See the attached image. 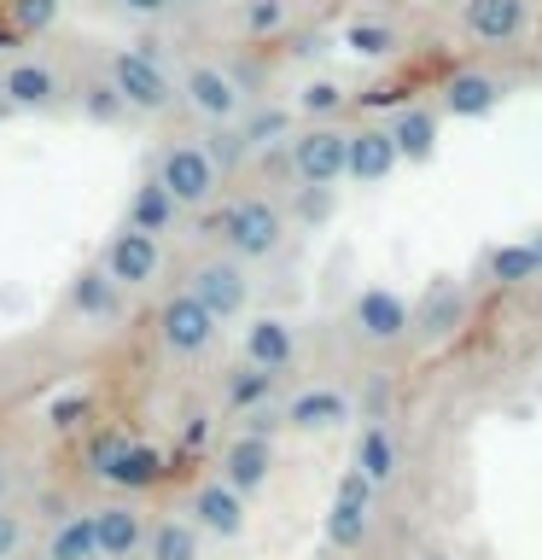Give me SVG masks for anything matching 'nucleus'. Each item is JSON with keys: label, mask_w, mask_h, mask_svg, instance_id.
<instances>
[{"label": "nucleus", "mask_w": 542, "mask_h": 560, "mask_svg": "<svg viewBox=\"0 0 542 560\" xmlns=\"http://www.w3.org/2000/svg\"><path fill=\"white\" fill-rule=\"evenodd\" d=\"M105 82L122 94L129 117H164L169 105L181 100V82H175L169 65H164V42H152V35L105 52Z\"/></svg>", "instance_id": "obj_1"}, {"label": "nucleus", "mask_w": 542, "mask_h": 560, "mask_svg": "<svg viewBox=\"0 0 542 560\" xmlns=\"http://www.w3.org/2000/svg\"><path fill=\"white\" fill-rule=\"evenodd\" d=\"M204 228H210V240H222V252L239 257V262L274 257L280 245H286V234H292L286 210H280L269 192H239V199H227Z\"/></svg>", "instance_id": "obj_2"}, {"label": "nucleus", "mask_w": 542, "mask_h": 560, "mask_svg": "<svg viewBox=\"0 0 542 560\" xmlns=\"http://www.w3.org/2000/svg\"><path fill=\"white\" fill-rule=\"evenodd\" d=\"M280 158H286L297 187H339L350 182V129L344 122H304Z\"/></svg>", "instance_id": "obj_3"}, {"label": "nucleus", "mask_w": 542, "mask_h": 560, "mask_svg": "<svg viewBox=\"0 0 542 560\" xmlns=\"http://www.w3.org/2000/svg\"><path fill=\"white\" fill-rule=\"evenodd\" d=\"M152 182H164V187H169V199L181 205V210H210L227 175L216 170V158H210L204 140H169V147L157 152Z\"/></svg>", "instance_id": "obj_4"}, {"label": "nucleus", "mask_w": 542, "mask_h": 560, "mask_svg": "<svg viewBox=\"0 0 542 560\" xmlns=\"http://www.w3.org/2000/svg\"><path fill=\"white\" fill-rule=\"evenodd\" d=\"M455 30L461 42L490 52L525 47L537 30V0H455Z\"/></svg>", "instance_id": "obj_5"}, {"label": "nucleus", "mask_w": 542, "mask_h": 560, "mask_svg": "<svg viewBox=\"0 0 542 560\" xmlns=\"http://www.w3.org/2000/svg\"><path fill=\"white\" fill-rule=\"evenodd\" d=\"M181 105L199 122H210V129H227V122H239L251 112V94H245L239 70H227L216 59H192L181 70Z\"/></svg>", "instance_id": "obj_6"}, {"label": "nucleus", "mask_w": 542, "mask_h": 560, "mask_svg": "<svg viewBox=\"0 0 542 560\" xmlns=\"http://www.w3.org/2000/svg\"><path fill=\"white\" fill-rule=\"evenodd\" d=\"M216 339H222V322H216V315H210L187 287L169 292L164 304H157V345H164L175 362L210 357V350H216Z\"/></svg>", "instance_id": "obj_7"}, {"label": "nucleus", "mask_w": 542, "mask_h": 560, "mask_svg": "<svg viewBox=\"0 0 542 560\" xmlns=\"http://www.w3.org/2000/svg\"><path fill=\"white\" fill-rule=\"evenodd\" d=\"M187 292L199 298V304L216 315V322H234V315L251 310V262H239V257H199L187 269Z\"/></svg>", "instance_id": "obj_8"}, {"label": "nucleus", "mask_w": 542, "mask_h": 560, "mask_svg": "<svg viewBox=\"0 0 542 560\" xmlns=\"http://www.w3.org/2000/svg\"><path fill=\"white\" fill-rule=\"evenodd\" d=\"M87 467L117 490H146V485L164 479V450L134 444V438H122V432H105V438H94V450H87Z\"/></svg>", "instance_id": "obj_9"}, {"label": "nucleus", "mask_w": 542, "mask_h": 560, "mask_svg": "<svg viewBox=\"0 0 542 560\" xmlns=\"http://www.w3.org/2000/svg\"><path fill=\"white\" fill-rule=\"evenodd\" d=\"M374 497L379 490L367 485V472H356V467L339 472V490H332V508H327V542L339 555H356L374 537Z\"/></svg>", "instance_id": "obj_10"}, {"label": "nucleus", "mask_w": 542, "mask_h": 560, "mask_svg": "<svg viewBox=\"0 0 542 560\" xmlns=\"http://www.w3.org/2000/svg\"><path fill=\"white\" fill-rule=\"evenodd\" d=\"M99 269L117 280L122 292H146L157 275H164V240L157 234H140V228L122 222L111 240H105V252H99Z\"/></svg>", "instance_id": "obj_11"}, {"label": "nucleus", "mask_w": 542, "mask_h": 560, "mask_svg": "<svg viewBox=\"0 0 542 560\" xmlns=\"http://www.w3.org/2000/svg\"><path fill=\"white\" fill-rule=\"evenodd\" d=\"M350 327H356L362 345L391 350V345H402L414 332V304L402 292H391V287H367L356 304H350Z\"/></svg>", "instance_id": "obj_12"}, {"label": "nucleus", "mask_w": 542, "mask_h": 560, "mask_svg": "<svg viewBox=\"0 0 542 560\" xmlns=\"http://www.w3.org/2000/svg\"><path fill=\"white\" fill-rule=\"evenodd\" d=\"M245 502L251 497H239L227 479H204V485H192V497H187V520L199 525L204 537L234 542L245 532Z\"/></svg>", "instance_id": "obj_13"}, {"label": "nucleus", "mask_w": 542, "mask_h": 560, "mask_svg": "<svg viewBox=\"0 0 542 560\" xmlns=\"http://www.w3.org/2000/svg\"><path fill=\"white\" fill-rule=\"evenodd\" d=\"M0 105L7 112H52L59 105V70L47 59H12L0 70Z\"/></svg>", "instance_id": "obj_14"}, {"label": "nucleus", "mask_w": 542, "mask_h": 560, "mask_svg": "<svg viewBox=\"0 0 542 560\" xmlns=\"http://www.w3.org/2000/svg\"><path fill=\"white\" fill-rule=\"evenodd\" d=\"M216 479H227L239 497H257V490L274 479V444H269V438L234 432V438L222 444V455H216Z\"/></svg>", "instance_id": "obj_15"}, {"label": "nucleus", "mask_w": 542, "mask_h": 560, "mask_svg": "<svg viewBox=\"0 0 542 560\" xmlns=\"http://www.w3.org/2000/svg\"><path fill=\"white\" fill-rule=\"evenodd\" d=\"M502 105V77L496 70H479V65H467V70H455V77H444V88H437V112L444 117H490Z\"/></svg>", "instance_id": "obj_16"}, {"label": "nucleus", "mask_w": 542, "mask_h": 560, "mask_svg": "<svg viewBox=\"0 0 542 560\" xmlns=\"http://www.w3.org/2000/svg\"><path fill=\"white\" fill-rule=\"evenodd\" d=\"M94 525H99V555H105V560H134V555H146L152 520L140 514L129 497L94 508Z\"/></svg>", "instance_id": "obj_17"}, {"label": "nucleus", "mask_w": 542, "mask_h": 560, "mask_svg": "<svg viewBox=\"0 0 542 560\" xmlns=\"http://www.w3.org/2000/svg\"><path fill=\"white\" fill-rule=\"evenodd\" d=\"M397 164H402V152L391 140V122H362V129H350V182L379 187V182H391Z\"/></svg>", "instance_id": "obj_18"}, {"label": "nucleus", "mask_w": 542, "mask_h": 560, "mask_svg": "<svg viewBox=\"0 0 542 560\" xmlns=\"http://www.w3.org/2000/svg\"><path fill=\"white\" fill-rule=\"evenodd\" d=\"M245 362L251 368H269V374H286V368L297 362V327L286 322V315H257V322H245Z\"/></svg>", "instance_id": "obj_19"}, {"label": "nucleus", "mask_w": 542, "mask_h": 560, "mask_svg": "<svg viewBox=\"0 0 542 560\" xmlns=\"http://www.w3.org/2000/svg\"><path fill=\"white\" fill-rule=\"evenodd\" d=\"M350 415H356V402H350L339 385H304V392L286 397V427L292 432H332V427H344Z\"/></svg>", "instance_id": "obj_20"}, {"label": "nucleus", "mask_w": 542, "mask_h": 560, "mask_svg": "<svg viewBox=\"0 0 542 560\" xmlns=\"http://www.w3.org/2000/svg\"><path fill=\"white\" fill-rule=\"evenodd\" d=\"M350 467L367 472V485H374V490L397 485V472H402V444H397L391 420H367L362 438H356V455H350Z\"/></svg>", "instance_id": "obj_21"}, {"label": "nucleus", "mask_w": 542, "mask_h": 560, "mask_svg": "<svg viewBox=\"0 0 542 560\" xmlns=\"http://www.w3.org/2000/svg\"><path fill=\"white\" fill-rule=\"evenodd\" d=\"M467 310H472V298L461 280H432L426 298H420V310H414V327L426 332V339H449L455 327H467Z\"/></svg>", "instance_id": "obj_22"}, {"label": "nucleus", "mask_w": 542, "mask_h": 560, "mask_svg": "<svg viewBox=\"0 0 542 560\" xmlns=\"http://www.w3.org/2000/svg\"><path fill=\"white\" fill-rule=\"evenodd\" d=\"M542 275V228L525 240H507V245H490L484 252V280L490 287H525V280Z\"/></svg>", "instance_id": "obj_23"}, {"label": "nucleus", "mask_w": 542, "mask_h": 560, "mask_svg": "<svg viewBox=\"0 0 542 560\" xmlns=\"http://www.w3.org/2000/svg\"><path fill=\"white\" fill-rule=\"evenodd\" d=\"M70 310H76L82 322L105 327V322H117V315H122V287L94 262V269H82L76 280H70Z\"/></svg>", "instance_id": "obj_24"}, {"label": "nucleus", "mask_w": 542, "mask_h": 560, "mask_svg": "<svg viewBox=\"0 0 542 560\" xmlns=\"http://www.w3.org/2000/svg\"><path fill=\"white\" fill-rule=\"evenodd\" d=\"M437 122H444V112H432V105H402V112L391 117V140H397L402 164H432Z\"/></svg>", "instance_id": "obj_25"}, {"label": "nucleus", "mask_w": 542, "mask_h": 560, "mask_svg": "<svg viewBox=\"0 0 542 560\" xmlns=\"http://www.w3.org/2000/svg\"><path fill=\"white\" fill-rule=\"evenodd\" d=\"M47 560H105L99 555V525H94V508L87 514H59L47 532Z\"/></svg>", "instance_id": "obj_26"}, {"label": "nucleus", "mask_w": 542, "mask_h": 560, "mask_svg": "<svg viewBox=\"0 0 542 560\" xmlns=\"http://www.w3.org/2000/svg\"><path fill=\"white\" fill-rule=\"evenodd\" d=\"M181 217H187V210L169 199V187H164V182H140V187H134V199H129V217H122V222L140 228V234H157V240H164Z\"/></svg>", "instance_id": "obj_27"}, {"label": "nucleus", "mask_w": 542, "mask_h": 560, "mask_svg": "<svg viewBox=\"0 0 542 560\" xmlns=\"http://www.w3.org/2000/svg\"><path fill=\"white\" fill-rule=\"evenodd\" d=\"M146 560H204V532H199L192 520H181V514L152 520Z\"/></svg>", "instance_id": "obj_28"}, {"label": "nucleus", "mask_w": 542, "mask_h": 560, "mask_svg": "<svg viewBox=\"0 0 542 560\" xmlns=\"http://www.w3.org/2000/svg\"><path fill=\"white\" fill-rule=\"evenodd\" d=\"M274 385H280V374H269V368H251V362H239L234 374L222 380V402H227V415H251V409H269Z\"/></svg>", "instance_id": "obj_29"}, {"label": "nucleus", "mask_w": 542, "mask_h": 560, "mask_svg": "<svg viewBox=\"0 0 542 560\" xmlns=\"http://www.w3.org/2000/svg\"><path fill=\"white\" fill-rule=\"evenodd\" d=\"M297 129H292V112L286 105H257V112H245L239 117V140H245V152H269V147H286Z\"/></svg>", "instance_id": "obj_30"}, {"label": "nucleus", "mask_w": 542, "mask_h": 560, "mask_svg": "<svg viewBox=\"0 0 542 560\" xmlns=\"http://www.w3.org/2000/svg\"><path fill=\"white\" fill-rule=\"evenodd\" d=\"M344 47L356 52V59H391V52H397V30L379 24V18H356V24H344Z\"/></svg>", "instance_id": "obj_31"}, {"label": "nucleus", "mask_w": 542, "mask_h": 560, "mask_svg": "<svg viewBox=\"0 0 542 560\" xmlns=\"http://www.w3.org/2000/svg\"><path fill=\"white\" fill-rule=\"evenodd\" d=\"M344 88L339 82H327V77H315V82H304V88H297V112H304L309 122H339V112H344Z\"/></svg>", "instance_id": "obj_32"}, {"label": "nucleus", "mask_w": 542, "mask_h": 560, "mask_svg": "<svg viewBox=\"0 0 542 560\" xmlns=\"http://www.w3.org/2000/svg\"><path fill=\"white\" fill-rule=\"evenodd\" d=\"M76 105H82V117H87V122H99V129H105V122H122V117H129V105H122V94H117L111 82H105V70H99L94 82H82Z\"/></svg>", "instance_id": "obj_33"}, {"label": "nucleus", "mask_w": 542, "mask_h": 560, "mask_svg": "<svg viewBox=\"0 0 542 560\" xmlns=\"http://www.w3.org/2000/svg\"><path fill=\"white\" fill-rule=\"evenodd\" d=\"M64 18V0H7L12 35H47Z\"/></svg>", "instance_id": "obj_34"}, {"label": "nucleus", "mask_w": 542, "mask_h": 560, "mask_svg": "<svg viewBox=\"0 0 542 560\" xmlns=\"http://www.w3.org/2000/svg\"><path fill=\"white\" fill-rule=\"evenodd\" d=\"M286 12H292L286 0H239V24H245V35H257V42L286 30Z\"/></svg>", "instance_id": "obj_35"}, {"label": "nucleus", "mask_w": 542, "mask_h": 560, "mask_svg": "<svg viewBox=\"0 0 542 560\" xmlns=\"http://www.w3.org/2000/svg\"><path fill=\"white\" fill-rule=\"evenodd\" d=\"M199 140L210 147V158H216L222 175H234L245 158H251V152H245V140H239V122H227V129H210V135H199Z\"/></svg>", "instance_id": "obj_36"}, {"label": "nucleus", "mask_w": 542, "mask_h": 560, "mask_svg": "<svg viewBox=\"0 0 542 560\" xmlns=\"http://www.w3.org/2000/svg\"><path fill=\"white\" fill-rule=\"evenodd\" d=\"M332 192L339 187H292V222L297 228H315L332 217Z\"/></svg>", "instance_id": "obj_37"}, {"label": "nucleus", "mask_w": 542, "mask_h": 560, "mask_svg": "<svg viewBox=\"0 0 542 560\" xmlns=\"http://www.w3.org/2000/svg\"><path fill=\"white\" fill-rule=\"evenodd\" d=\"M87 409H94V402H87V392H59L47 402V427L52 432H76L82 420H87Z\"/></svg>", "instance_id": "obj_38"}, {"label": "nucleus", "mask_w": 542, "mask_h": 560, "mask_svg": "<svg viewBox=\"0 0 542 560\" xmlns=\"http://www.w3.org/2000/svg\"><path fill=\"white\" fill-rule=\"evenodd\" d=\"M280 427H286V409H274V402H269V409L239 415V432H245V438H269V444H274V432H280Z\"/></svg>", "instance_id": "obj_39"}, {"label": "nucleus", "mask_w": 542, "mask_h": 560, "mask_svg": "<svg viewBox=\"0 0 542 560\" xmlns=\"http://www.w3.org/2000/svg\"><path fill=\"white\" fill-rule=\"evenodd\" d=\"M24 537H30L24 514H12V508H0V560H12L17 549H24Z\"/></svg>", "instance_id": "obj_40"}, {"label": "nucleus", "mask_w": 542, "mask_h": 560, "mask_svg": "<svg viewBox=\"0 0 542 560\" xmlns=\"http://www.w3.org/2000/svg\"><path fill=\"white\" fill-rule=\"evenodd\" d=\"M111 7H117L122 18H140V24H152V18L175 12V0H111Z\"/></svg>", "instance_id": "obj_41"}, {"label": "nucleus", "mask_w": 542, "mask_h": 560, "mask_svg": "<svg viewBox=\"0 0 542 560\" xmlns=\"http://www.w3.org/2000/svg\"><path fill=\"white\" fill-rule=\"evenodd\" d=\"M385 415H391V385L374 380V397H367V420H385Z\"/></svg>", "instance_id": "obj_42"}, {"label": "nucleus", "mask_w": 542, "mask_h": 560, "mask_svg": "<svg viewBox=\"0 0 542 560\" xmlns=\"http://www.w3.org/2000/svg\"><path fill=\"white\" fill-rule=\"evenodd\" d=\"M12 485H17V467H12V455L0 450V508L12 502Z\"/></svg>", "instance_id": "obj_43"}, {"label": "nucleus", "mask_w": 542, "mask_h": 560, "mask_svg": "<svg viewBox=\"0 0 542 560\" xmlns=\"http://www.w3.org/2000/svg\"><path fill=\"white\" fill-rule=\"evenodd\" d=\"M204 438H210V420L192 415V420H187V444H204Z\"/></svg>", "instance_id": "obj_44"}, {"label": "nucleus", "mask_w": 542, "mask_h": 560, "mask_svg": "<svg viewBox=\"0 0 542 560\" xmlns=\"http://www.w3.org/2000/svg\"><path fill=\"white\" fill-rule=\"evenodd\" d=\"M409 560H455V555H444V549H420V555H409Z\"/></svg>", "instance_id": "obj_45"}, {"label": "nucleus", "mask_w": 542, "mask_h": 560, "mask_svg": "<svg viewBox=\"0 0 542 560\" xmlns=\"http://www.w3.org/2000/svg\"><path fill=\"white\" fill-rule=\"evenodd\" d=\"M175 7H204V0H175Z\"/></svg>", "instance_id": "obj_46"}, {"label": "nucleus", "mask_w": 542, "mask_h": 560, "mask_svg": "<svg viewBox=\"0 0 542 560\" xmlns=\"http://www.w3.org/2000/svg\"><path fill=\"white\" fill-rule=\"evenodd\" d=\"M0 47H7V35H0Z\"/></svg>", "instance_id": "obj_47"}]
</instances>
